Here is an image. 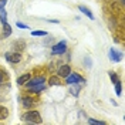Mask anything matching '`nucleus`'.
Here are the masks:
<instances>
[{"label": "nucleus", "instance_id": "1", "mask_svg": "<svg viewBox=\"0 0 125 125\" xmlns=\"http://www.w3.org/2000/svg\"><path fill=\"white\" fill-rule=\"evenodd\" d=\"M23 121L26 122H31V124H41L43 119L37 111H27L23 114Z\"/></svg>", "mask_w": 125, "mask_h": 125}, {"label": "nucleus", "instance_id": "2", "mask_svg": "<svg viewBox=\"0 0 125 125\" xmlns=\"http://www.w3.org/2000/svg\"><path fill=\"white\" fill-rule=\"evenodd\" d=\"M67 51V41H60V43H57V44H54L53 46V48H51V54L53 55H61L64 54Z\"/></svg>", "mask_w": 125, "mask_h": 125}, {"label": "nucleus", "instance_id": "3", "mask_svg": "<svg viewBox=\"0 0 125 125\" xmlns=\"http://www.w3.org/2000/svg\"><path fill=\"white\" fill-rule=\"evenodd\" d=\"M83 81H84V78L81 77L80 74H77V73H70V74L65 77V83H67L68 85H74V84L83 83Z\"/></svg>", "mask_w": 125, "mask_h": 125}, {"label": "nucleus", "instance_id": "4", "mask_svg": "<svg viewBox=\"0 0 125 125\" xmlns=\"http://www.w3.org/2000/svg\"><path fill=\"white\" fill-rule=\"evenodd\" d=\"M41 83H46V77L44 75H39V77L30 78L24 85H26V88H30V87H34V85H37V84H41Z\"/></svg>", "mask_w": 125, "mask_h": 125}, {"label": "nucleus", "instance_id": "5", "mask_svg": "<svg viewBox=\"0 0 125 125\" xmlns=\"http://www.w3.org/2000/svg\"><path fill=\"white\" fill-rule=\"evenodd\" d=\"M70 73H71V67L68 65V64H64V65H61V67L58 68L57 75H58V77H61V78H65Z\"/></svg>", "mask_w": 125, "mask_h": 125}, {"label": "nucleus", "instance_id": "6", "mask_svg": "<svg viewBox=\"0 0 125 125\" xmlns=\"http://www.w3.org/2000/svg\"><path fill=\"white\" fill-rule=\"evenodd\" d=\"M6 58H7L10 62L16 64V62L21 61V54H20V53H7V54H6Z\"/></svg>", "mask_w": 125, "mask_h": 125}, {"label": "nucleus", "instance_id": "7", "mask_svg": "<svg viewBox=\"0 0 125 125\" xmlns=\"http://www.w3.org/2000/svg\"><path fill=\"white\" fill-rule=\"evenodd\" d=\"M36 105V100L33 98V97H24L23 98V107L26 109H30L31 107H34Z\"/></svg>", "mask_w": 125, "mask_h": 125}, {"label": "nucleus", "instance_id": "8", "mask_svg": "<svg viewBox=\"0 0 125 125\" xmlns=\"http://www.w3.org/2000/svg\"><path fill=\"white\" fill-rule=\"evenodd\" d=\"M43 90H46V83H41V84H37V85H34V87H30V88H29V93L30 94H39V93H41Z\"/></svg>", "mask_w": 125, "mask_h": 125}, {"label": "nucleus", "instance_id": "9", "mask_svg": "<svg viewBox=\"0 0 125 125\" xmlns=\"http://www.w3.org/2000/svg\"><path fill=\"white\" fill-rule=\"evenodd\" d=\"M109 57H111L112 61H121V60H122V54H121L119 51H117L115 48H111V50H109Z\"/></svg>", "mask_w": 125, "mask_h": 125}, {"label": "nucleus", "instance_id": "10", "mask_svg": "<svg viewBox=\"0 0 125 125\" xmlns=\"http://www.w3.org/2000/svg\"><path fill=\"white\" fill-rule=\"evenodd\" d=\"M78 10H80L81 13H84V14H85L87 17H88V19L94 20V14L91 13V10H90L88 7H85V6H81V4H80V6H78Z\"/></svg>", "mask_w": 125, "mask_h": 125}, {"label": "nucleus", "instance_id": "11", "mask_svg": "<svg viewBox=\"0 0 125 125\" xmlns=\"http://www.w3.org/2000/svg\"><path fill=\"white\" fill-rule=\"evenodd\" d=\"M10 34H11V27L6 21V23H3V37H9Z\"/></svg>", "mask_w": 125, "mask_h": 125}, {"label": "nucleus", "instance_id": "12", "mask_svg": "<svg viewBox=\"0 0 125 125\" xmlns=\"http://www.w3.org/2000/svg\"><path fill=\"white\" fill-rule=\"evenodd\" d=\"M29 80H30V74H24V75L17 78V84H19V85H24Z\"/></svg>", "mask_w": 125, "mask_h": 125}, {"label": "nucleus", "instance_id": "13", "mask_svg": "<svg viewBox=\"0 0 125 125\" xmlns=\"http://www.w3.org/2000/svg\"><path fill=\"white\" fill-rule=\"evenodd\" d=\"M9 117V109L3 105H0V119H6Z\"/></svg>", "mask_w": 125, "mask_h": 125}, {"label": "nucleus", "instance_id": "14", "mask_svg": "<svg viewBox=\"0 0 125 125\" xmlns=\"http://www.w3.org/2000/svg\"><path fill=\"white\" fill-rule=\"evenodd\" d=\"M31 36H34V37H44V36H48V34L44 30H33L31 31Z\"/></svg>", "mask_w": 125, "mask_h": 125}, {"label": "nucleus", "instance_id": "15", "mask_svg": "<svg viewBox=\"0 0 125 125\" xmlns=\"http://www.w3.org/2000/svg\"><path fill=\"white\" fill-rule=\"evenodd\" d=\"M48 84L50 85H60V77L58 75H54L48 80Z\"/></svg>", "mask_w": 125, "mask_h": 125}, {"label": "nucleus", "instance_id": "16", "mask_svg": "<svg viewBox=\"0 0 125 125\" xmlns=\"http://www.w3.org/2000/svg\"><path fill=\"white\" fill-rule=\"evenodd\" d=\"M0 21H1V24L7 21V11H6L4 9H1V10H0Z\"/></svg>", "mask_w": 125, "mask_h": 125}, {"label": "nucleus", "instance_id": "17", "mask_svg": "<svg viewBox=\"0 0 125 125\" xmlns=\"http://www.w3.org/2000/svg\"><path fill=\"white\" fill-rule=\"evenodd\" d=\"M114 85H115V93H117V95H121V94H122L121 93V91H122V88H121V81H117Z\"/></svg>", "mask_w": 125, "mask_h": 125}, {"label": "nucleus", "instance_id": "18", "mask_svg": "<svg viewBox=\"0 0 125 125\" xmlns=\"http://www.w3.org/2000/svg\"><path fill=\"white\" fill-rule=\"evenodd\" d=\"M88 124H93V125H104L105 122H104V121H97V119L90 118V119H88Z\"/></svg>", "mask_w": 125, "mask_h": 125}, {"label": "nucleus", "instance_id": "19", "mask_svg": "<svg viewBox=\"0 0 125 125\" xmlns=\"http://www.w3.org/2000/svg\"><path fill=\"white\" fill-rule=\"evenodd\" d=\"M109 77H111V80H112V83H114V84H115L117 81H119L118 75H117V74H114V73H111V74H109Z\"/></svg>", "mask_w": 125, "mask_h": 125}, {"label": "nucleus", "instance_id": "20", "mask_svg": "<svg viewBox=\"0 0 125 125\" xmlns=\"http://www.w3.org/2000/svg\"><path fill=\"white\" fill-rule=\"evenodd\" d=\"M17 27H19V29H24V30H27V29H29V26H27V24H24V23H21V21H17Z\"/></svg>", "mask_w": 125, "mask_h": 125}, {"label": "nucleus", "instance_id": "21", "mask_svg": "<svg viewBox=\"0 0 125 125\" xmlns=\"http://www.w3.org/2000/svg\"><path fill=\"white\" fill-rule=\"evenodd\" d=\"M6 3H7V0H0V10H1V9H4Z\"/></svg>", "mask_w": 125, "mask_h": 125}, {"label": "nucleus", "instance_id": "22", "mask_svg": "<svg viewBox=\"0 0 125 125\" xmlns=\"http://www.w3.org/2000/svg\"><path fill=\"white\" fill-rule=\"evenodd\" d=\"M3 81H4V73H3V71H0V84H1Z\"/></svg>", "mask_w": 125, "mask_h": 125}]
</instances>
